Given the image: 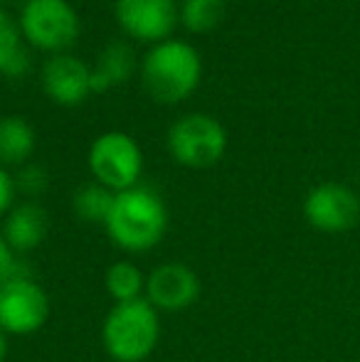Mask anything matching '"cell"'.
<instances>
[{
	"label": "cell",
	"instance_id": "16",
	"mask_svg": "<svg viewBox=\"0 0 360 362\" xmlns=\"http://www.w3.org/2000/svg\"><path fill=\"white\" fill-rule=\"evenodd\" d=\"M134 67V57H131V49L126 45L116 42L101 57L99 72H91V91H104L114 81H126Z\"/></svg>",
	"mask_w": 360,
	"mask_h": 362
},
{
	"label": "cell",
	"instance_id": "22",
	"mask_svg": "<svg viewBox=\"0 0 360 362\" xmlns=\"http://www.w3.org/2000/svg\"><path fill=\"white\" fill-rule=\"evenodd\" d=\"M8 335L0 330V362H5V358H8Z\"/></svg>",
	"mask_w": 360,
	"mask_h": 362
},
{
	"label": "cell",
	"instance_id": "20",
	"mask_svg": "<svg viewBox=\"0 0 360 362\" xmlns=\"http://www.w3.org/2000/svg\"><path fill=\"white\" fill-rule=\"evenodd\" d=\"M18 274H25L23 264L18 262V254L10 249V244L5 242L3 232H0V286L13 276H18Z\"/></svg>",
	"mask_w": 360,
	"mask_h": 362
},
{
	"label": "cell",
	"instance_id": "15",
	"mask_svg": "<svg viewBox=\"0 0 360 362\" xmlns=\"http://www.w3.org/2000/svg\"><path fill=\"white\" fill-rule=\"evenodd\" d=\"M30 69V57L20 42L18 25L0 8V72L5 76H25Z\"/></svg>",
	"mask_w": 360,
	"mask_h": 362
},
{
	"label": "cell",
	"instance_id": "12",
	"mask_svg": "<svg viewBox=\"0 0 360 362\" xmlns=\"http://www.w3.org/2000/svg\"><path fill=\"white\" fill-rule=\"evenodd\" d=\"M3 237L15 254H28L37 249L47 237V215L37 202L15 205L5 215Z\"/></svg>",
	"mask_w": 360,
	"mask_h": 362
},
{
	"label": "cell",
	"instance_id": "5",
	"mask_svg": "<svg viewBox=\"0 0 360 362\" xmlns=\"http://www.w3.org/2000/svg\"><path fill=\"white\" fill-rule=\"evenodd\" d=\"M20 30L35 47L59 52L79 37V18L67 0H28L20 13Z\"/></svg>",
	"mask_w": 360,
	"mask_h": 362
},
{
	"label": "cell",
	"instance_id": "3",
	"mask_svg": "<svg viewBox=\"0 0 360 362\" xmlns=\"http://www.w3.org/2000/svg\"><path fill=\"white\" fill-rule=\"evenodd\" d=\"M200 57L187 42L166 40L144 59V84L149 94L166 104L190 96L200 81Z\"/></svg>",
	"mask_w": 360,
	"mask_h": 362
},
{
	"label": "cell",
	"instance_id": "4",
	"mask_svg": "<svg viewBox=\"0 0 360 362\" xmlns=\"http://www.w3.org/2000/svg\"><path fill=\"white\" fill-rule=\"evenodd\" d=\"M144 156L141 148L131 136L109 131L91 144L89 151V170L96 182L114 192H124L139 185Z\"/></svg>",
	"mask_w": 360,
	"mask_h": 362
},
{
	"label": "cell",
	"instance_id": "10",
	"mask_svg": "<svg viewBox=\"0 0 360 362\" xmlns=\"http://www.w3.org/2000/svg\"><path fill=\"white\" fill-rule=\"evenodd\" d=\"M116 18L129 35L146 42H166L178 23L173 0H119Z\"/></svg>",
	"mask_w": 360,
	"mask_h": 362
},
{
	"label": "cell",
	"instance_id": "8",
	"mask_svg": "<svg viewBox=\"0 0 360 362\" xmlns=\"http://www.w3.org/2000/svg\"><path fill=\"white\" fill-rule=\"evenodd\" d=\"M303 217L323 234L351 232L360 222V197L341 182H321L303 200Z\"/></svg>",
	"mask_w": 360,
	"mask_h": 362
},
{
	"label": "cell",
	"instance_id": "7",
	"mask_svg": "<svg viewBox=\"0 0 360 362\" xmlns=\"http://www.w3.org/2000/svg\"><path fill=\"white\" fill-rule=\"evenodd\" d=\"M173 158L185 168H210L225 156L227 134L212 116L192 114L180 119L168 134Z\"/></svg>",
	"mask_w": 360,
	"mask_h": 362
},
{
	"label": "cell",
	"instance_id": "6",
	"mask_svg": "<svg viewBox=\"0 0 360 362\" xmlns=\"http://www.w3.org/2000/svg\"><path fill=\"white\" fill-rule=\"evenodd\" d=\"M47 318V293L28 274H18L0 286V330L5 335H33Z\"/></svg>",
	"mask_w": 360,
	"mask_h": 362
},
{
	"label": "cell",
	"instance_id": "21",
	"mask_svg": "<svg viewBox=\"0 0 360 362\" xmlns=\"http://www.w3.org/2000/svg\"><path fill=\"white\" fill-rule=\"evenodd\" d=\"M15 195H18L15 177L0 168V217H5L15 207Z\"/></svg>",
	"mask_w": 360,
	"mask_h": 362
},
{
	"label": "cell",
	"instance_id": "19",
	"mask_svg": "<svg viewBox=\"0 0 360 362\" xmlns=\"http://www.w3.org/2000/svg\"><path fill=\"white\" fill-rule=\"evenodd\" d=\"M15 185H18L20 192L25 195H42L47 190V173L42 170L40 165H25L23 170L18 173L15 177Z\"/></svg>",
	"mask_w": 360,
	"mask_h": 362
},
{
	"label": "cell",
	"instance_id": "11",
	"mask_svg": "<svg viewBox=\"0 0 360 362\" xmlns=\"http://www.w3.org/2000/svg\"><path fill=\"white\" fill-rule=\"evenodd\" d=\"M42 81L50 99L62 106L79 104L91 91V72L84 67V62H79L77 57H69V54H57L50 59L45 64Z\"/></svg>",
	"mask_w": 360,
	"mask_h": 362
},
{
	"label": "cell",
	"instance_id": "1",
	"mask_svg": "<svg viewBox=\"0 0 360 362\" xmlns=\"http://www.w3.org/2000/svg\"><path fill=\"white\" fill-rule=\"evenodd\" d=\"M104 227L114 247L129 254H146L163 239L168 229V210L151 187L136 185L116 192Z\"/></svg>",
	"mask_w": 360,
	"mask_h": 362
},
{
	"label": "cell",
	"instance_id": "13",
	"mask_svg": "<svg viewBox=\"0 0 360 362\" xmlns=\"http://www.w3.org/2000/svg\"><path fill=\"white\" fill-rule=\"evenodd\" d=\"M35 151V131L28 121L18 116L0 119V163L20 165Z\"/></svg>",
	"mask_w": 360,
	"mask_h": 362
},
{
	"label": "cell",
	"instance_id": "17",
	"mask_svg": "<svg viewBox=\"0 0 360 362\" xmlns=\"http://www.w3.org/2000/svg\"><path fill=\"white\" fill-rule=\"evenodd\" d=\"M114 197H116L114 190L99 185V182H89V185L79 187L77 195H74V212L84 222L104 224L111 212V205H114Z\"/></svg>",
	"mask_w": 360,
	"mask_h": 362
},
{
	"label": "cell",
	"instance_id": "2",
	"mask_svg": "<svg viewBox=\"0 0 360 362\" xmlns=\"http://www.w3.org/2000/svg\"><path fill=\"white\" fill-rule=\"evenodd\" d=\"M161 340L158 310L146 298L114 303L101 323V343L114 362H144Z\"/></svg>",
	"mask_w": 360,
	"mask_h": 362
},
{
	"label": "cell",
	"instance_id": "18",
	"mask_svg": "<svg viewBox=\"0 0 360 362\" xmlns=\"http://www.w3.org/2000/svg\"><path fill=\"white\" fill-rule=\"evenodd\" d=\"M225 15L222 0H185L180 10V18L187 30L192 33H207L212 30Z\"/></svg>",
	"mask_w": 360,
	"mask_h": 362
},
{
	"label": "cell",
	"instance_id": "23",
	"mask_svg": "<svg viewBox=\"0 0 360 362\" xmlns=\"http://www.w3.org/2000/svg\"><path fill=\"white\" fill-rule=\"evenodd\" d=\"M0 3H13V0H0Z\"/></svg>",
	"mask_w": 360,
	"mask_h": 362
},
{
	"label": "cell",
	"instance_id": "14",
	"mask_svg": "<svg viewBox=\"0 0 360 362\" xmlns=\"http://www.w3.org/2000/svg\"><path fill=\"white\" fill-rule=\"evenodd\" d=\"M104 286L114 303H126V300L144 298L146 276L134 262H114L106 269Z\"/></svg>",
	"mask_w": 360,
	"mask_h": 362
},
{
	"label": "cell",
	"instance_id": "9",
	"mask_svg": "<svg viewBox=\"0 0 360 362\" xmlns=\"http://www.w3.org/2000/svg\"><path fill=\"white\" fill-rule=\"evenodd\" d=\"M144 298L156 310H185L200 298V279L187 264H161L146 276Z\"/></svg>",
	"mask_w": 360,
	"mask_h": 362
}]
</instances>
